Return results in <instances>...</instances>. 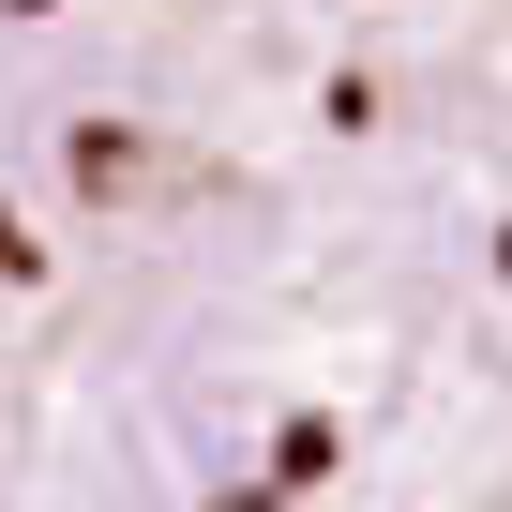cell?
I'll use <instances>...</instances> for the list:
<instances>
[{
	"mask_svg": "<svg viewBox=\"0 0 512 512\" xmlns=\"http://www.w3.org/2000/svg\"><path fill=\"white\" fill-rule=\"evenodd\" d=\"M0 512H512V0H0Z\"/></svg>",
	"mask_w": 512,
	"mask_h": 512,
	"instance_id": "6da1fadb",
	"label": "cell"
}]
</instances>
